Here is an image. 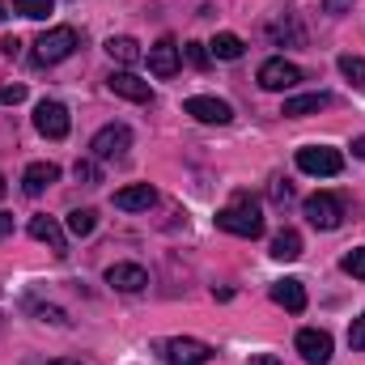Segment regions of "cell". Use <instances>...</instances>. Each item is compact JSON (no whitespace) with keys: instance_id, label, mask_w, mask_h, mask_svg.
Instances as JSON below:
<instances>
[{"instance_id":"obj_1","label":"cell","mask_w":365,"mask_h":365,"mask_svg":"<svg viewBox=\"0 0 365 365\" xmlns=\"http://www.w3.org/2000/svg\"><path fill=\"white\" fill-rule=\"evenodd\" d=\"M217 225H221L225 234H234V238H259V234H264V212H259V204L242 191V195H234V200L217 212Z\"/></svg>"},{"instance_id":"obj_2","label":"cell","mask_w":365,"mask_h":365,"mask_svg":"<svg viewBox=\"0 0 365 365\" xmlns=\"http://www.w3.org/2000/svg\"><path fill=\"white\" fill-rule=\"evenodd\" d=\"M297 170L314 175V179H336L344 170V153L331 145H306V149H297Z\"/></svg>"},{"instance_id":"obj_3","label":"cell","mask_w":365,"mask_h":365,"mask_svg":"<svg viewBox=\"0 0 365 365\" xmlns=\"http://www.w3.org/2000/svg\"><path fill=\"white\" fill-rule=\"evenodd\" d=\"M77 51V30L73 26H56V30H43L38 43H34V60L38 64H60Z\"/></svg>"},{"instance_id":"obj_4","label":"cell","mask_w":365,"mask_h":365,"mask_svg":"<svg viewBox=\"0 0 365 365\" xmlns=\"http://www.w3.org/2000/svg\"><path fill=\"white\" fill-rule=\"evenodd\" d=\"M128 149H132V128L128 123H106V128L93 132L90 140V158H98V162H115Z\"/></svg>"},{"instance_id":"obj_5","label":"cell","mask_w":365,"mask_h":365,"mask_svg":"<svg viewBox=\"0 0 365 365\" xmlns=\"http://www.w3.org/2000/svg\"><path fill=\"white\" fill-rule=\"evenodd\" d=\"M34 128H38V136H47V140H64L68 128H73L68 106L56 102V98H43V102L34 106Z\"/></svg>"},{"instance_id":"obj_6","label":"cell","mask_w":365,"mask_h":365,"mask_svg":"<svg viewBox=\"0 0 365 365\" xmlns=\"http://www.w3.org/2000/svg\"><path fill=\"white\" fill-rule=\"evenodd\" d=\"M302 212H306V221H310L314 230H340V221H344V204H340L336 195H327V191L310 195V200L302 204Z\"/></svg>"},{"instance_id":"obj_7","label":"cell","mask_w":365,"mask_h":365,"mask_svg":"<svg viewBox=\"0 0 365 365\" xmlns=\"http://www.w3.org/2000/svg\"><path fill=\"white\" fill-rule=\"evenodd\" d=\"M259 86L264 90H272V93H284V90H293V86H302V68L297 64H289V60H264L259 64Z\"/></svg>"},{"instance_id":"obj_8","label":"cell","mask_w":365,"mask_h":365,"mask_svg":"<svg viewBox=\"0 0 365 365\" xmlns=\"http://www.w3.org/2000/svg\"><path fill=\"white\" fill-rule=\"evenodd\" d=\"M293 344H297V353H302L306 365H327L331 361V336H327L323 327H302Z\"/></svg>"},{"instance_id":"obj_9","label":"cell","mask_w":365,"mask_h":365,"mask_svg":"<svg viewBox=\"0 0 365 365\" xmlns=\"http://www.w3.org/2000/svg\"><path fill=\"white\" fill-rule=\"evenodd\" d=\"M179 64H182V47L170 38V34H166V38H158V43L149 47V73H153V77H162V81H166V77H175V73H179Z\"/></svg>"},{"instance_id":"obj_10","label":"cell","mask_w":365,"mask_h":365,"mask_svg":"<svg viewBox=\"0 0 365 365\" xmlns=\"http://www.w3.org/2000/svg\"><path fill=\"white\" fill-rule=\"evenodd\" d=\"M162 353H166V361L170 365H208V357H212V349H208L204 340H187V336L166 340Z\"/></svg>"},{"instance_id":"obj_11","label":"cell","mask_w":365,"mask_h":365,"mask_svg":"<svg viewBox=\"0 0 365 365\" xmlns=\"http://www.w3.org/2000/svg\"><path fill=\"white\" fill-rule=\"evenodd\" d=\"M182 110H187L191 119H200V123H230V119H234V106H230V102H221V98H204V93L187 98Z\"/></svg>"},{"instance_id":"obj_12","label":"cell","mask_w":365,"mask_h":365,"mask_svg":"<svg viewBox=\"0 0 365 365\" xmlns=\"http://www.w3.org/2000/svg\"><path fill=\"white\" fill-rule=\"evenodd\" d=\"M106 90L115 93V98H128V102H153L149 81H140L136 73H110L106 77Z\"/></svg>"},{"instance_id":"obj_13","label":"cell","mask_w":365,"mask_h":365,"mask_svg":"<svg viewBox=\"0 0 365 365\" xmlns=\"http://www.w3.org/2000/svg\"><path fill=\"white\" fill-rule=\"evenodd\" d=\"M106 284L119 289V293H140V289L149 284V276H145L140 264H110V268H106Z\"/></svg>"},{"instance_id":"obj_14","label":"cell","mask_w":365,"mask_h":365,"mask_svg":"<svg viewBox=\"0 0 365 365\" xmlns=\"http://www.w3.org/2000/svg\"><path fill=\"white\" fill-rule=\"evenodd\" d=\"M26 230H30V238H34V242H47L56 255H68V238H64V230L56 225V217H30V225H26Z\"/></svg>"},{"instance_id":"obj_15","label":"cell","mask_w":365,"mask_h":365,"mask_svg":"<svg viewBox=\"0 0 365 365\" xmlns=\"http://www.w3.org/2000/svg\"><path fill=\"white\" fill-rule=\"evenodd\" d=\"M331 106V93L314 90V93H297V98H284V119H306V115H319V110H327Z\"/></svg>"},{"instance_id":"obj_16","label":"cell","mask_w":365,"mask_h":365,"mask_svg":"<svg viewBox=\"0 0 365 365\" xmlns=\"http://www.w3.org/2000/svg\"><path fill=\"white\" fill-rule=\"evenodd\" d=\"M56 179H60V166H56V162H30L26 175H21V191H26V195H43Z\"/></svg>"},{"instance_id":"obj_17","label":"cell","mask_w":365,"mask_h":365,"mask_svg":"<svg viewBox=\"0 0 365 365\" xmlns=\"http://www.w3.org/2000/svg\"><path fill=\"white\" fill-rule=\"evenodd\" d=\"M272 302L276 306H284L289 314H302V310H306V289H302V280H293V276L276 280L272 284Z\"/></svg>"},{"instance_id":"obj_18","label":"cell","mask_w":365,"mask_h":365,"mask_svg":"<svg viewBox=\"0 0 365 365\" xmlns=\"http://www.w3.org/2000/svg\"><path fill=\"white\" fill-rule=\"evenodd\" d=\"M153 200H158V191H153L149 182H132V187L115 191V208H123V212H140V208H153Z\"/></svg>"},{"instance_id":"obj_19","label":"cell","mask_w":365,"mask_h":365,"mask_svg":"<svg viewBox=\"0 0 365 365\" xmlns=\"http://www.w3.org/2000/svg\"><path fill=\"white\" fill-rule=\"evenodd\" d=\"M272 259L280 264H293V259H302V234L297 230H280L272 238Z\"/></svg>"},{"instance_id":"obj_20","label":"cell","mask_w":365,"mask_h":365,"mask_svg":"<svg viewBox=\"0 0 365 365\" xmlns=\"http://www.w3.org/2000/svg\"><path fill=\"white\" fill-rule=\"evenodd\" d=\"M106 56H110V60H119V64H136L145 51H140V43H136V38L115 34V38H106Z\"/></svg>"},{"instance_id":"obj_21","label":"cell","mask_w":365,"mask_h":365,"mask_svg":"<svg viewBox=\"0 0 365 365\" xmlns=\"http://www.w3.org/2000/svg\"><path fill=\"white\" fill-rule=\"evenodd\" d=\"M208 51H212L217 60H238V56L247 51V43H242L238 34H230V30H221V34H217V38L208 43Z\"/></svg>"},{"instance_id":"obj_22","label":"cell","mask_w":365,"mask_h":365,"mask_svg":"<svg viewBox=\"0 0 365 365\" xmlns=\"http://www.w3.org/2000/svg\"><path fill=\"white\" fill-rule=\"evenodd\" d=\"M93 230H98V212L93 208H73L68 212V234L73 238H90Z\"/></svg>"},{"instance_id":"obj_23","label":"cell","mask_w":365,"mask_h":365,"mask_svg":"<svg viewBox=\"0 0 365 365\" xmlns=\"http://www.w3.org/2000/svg\"><path fill=\"white\" fill-rule=\"evenodd\" d=\"M268 34H272L276 43H284V38L302 43V38H306V34H302V26H297V17H289V13H284L280 21H272V26H268Z\"/></svg>"},{"instance_id":"obj_24","label":"cell","mask_w":365,"mask_h":365,"mask_svg":"<svg viewBox=\"0 0 365 365\" xmlns=\"http://www.w3.org/2000/svg\"><path fill=\"white\" fill-rule=\"evenodd\" d=\"M13 9H17L21 17H30V21H43V17L56 9V0H13Z\"/></svg>"},{"instance_id":"obj_25","label":"cell","mask_w":365,"mask_h":365,"mask_svg":"<svg viewBox=\"0 0 365 365\" xmlns=\"http://www.w3.org/2000/svg\"><path fill=\"white\" fill-rule=\"evenodd\" d=\"M73 175H77V182H86V187H98L102 182V166H98V158H77Z\"/></svg>"},{"instance_id":"obj_26","label":"cell","mask_w":365,"mask_h":365,"mask_svg":"<svg viewBox=\"0 0 365 365\" xmlns=\"http://www.w3.org/2000/svg\"><path fill=\"white\" fill-rule=\"evenodd\" d=\"M182 56H187V64H191V68H200V73L212 64V51H208V43H187V47H182Z\"/></svg>"},{"instance_id":"obj_27","label":"cell","mask_w":365,"mask_h":365,"mask_svg":"<svg viewBox=\"0 0 365 365\" xmlns=\"http://www.w3.org/2000/svg\"><path fill=\"white\" fill-rule=\"evenodd\" d=\"M340 73H344L353 86H365V60L361 56H340Z\"/></svg>"},{"instance_id":"obj_28","label":"cell","mask_w":365,"mask_h":365,"mask_svg":"<svg viewBox=\"0 0 365 365\" xmlns=\"http://www.w3.org/2000/svg\"><path fill=\"white\" fill-rule=\"evenodd\" d=\"M340 268L349 276H357V280H365V247H357V251H349L344 259H340Z\"/></svg>"},{"instance_id":"obj_29","label":"cell","mask_w":365,"mask_h":365,"mask_svg":"<svg viewBox=\"0 0 365 365\" xmlns=\"http://www.w3.org/2000/svg\"><path fill=\"white\" fill-rule=\"evenodd\" d=\"M34 314H38L43 323H56V327H64V323H68V314H64L60 306H34Z\"/></svg>"},{"instance_id":"obj_30","label":"cell","mask_w":365,"mask_h":365,"mask_svg":"<svg viewBox=\"0 0 365 365\" xmlns=\"http://www.w3.org/2000/svg\"><path fill=\"white\" fill-rule=\"evenodd\" d=\"M349 344H353L357 353H365V314L361 319H353V327H349Z\"/></svg>"},{"instance_id":"obj_31","label":"cell","mask_w":365,"mask_h":365,"mask_svg":"<svg viewBox=\"0 0 365 365\" xmlns=\"http://www.w3.org/2000/svg\"><path fill=\"white\" fill-rule=\"evenodd\" d=\"M21 98H26V86H4V90H0V102H4V106H17Z\"/></svg>"},{"instance_id":"obj_32","label":"cell","mask_w":365,"mask_h":365,"mask_svg":"<svg viewBox=\"0 0 365 365\" xmlns=\"http://www.w3.org/2000/svg\"><path fill=\"white\" fill-rule=\"evenodd\" d=\"M272 200H276V204H289V200H293V187H289V182L280 179V182L272 187Z\"/></svg>"},{"instance_id":"obj_33","label":"cell","mask_w":365,"mask_h":365,"mask_svg":"<svg viewBox=\"0 0 365 365\" xmlns=\"http://www.w3.org/2000/svg\"><path fill=\"white\" fill-rule=\"evenodd\" d=\"M0 47H4V56H9V60H13V56H17V51H21V43H17V38H13V34H9V38H4V43H0Z\"/></svg>"},{"instance_id":"obj_34","label":"cell","mask_w":365,"mask_h":365,"mask_svg":"<svg viewBox=\"0 0 365 365\" xmlns=\"http://www.w3.org/2000/svg\"><path fill=\"white\" fill-rule=\"evenodd\" d=\"M349 4H353V0H323V9H327V13H344Z\"/></svg>"},{"instance_id":"obj_35","label":"cell","mask_w":365,"mask_h":365,"mask_svg":"<svg viewBox=\"0 0 365 365\" xmlns=\"http://www.w3.org/2000/svg\"><path fill=\"white\" fill-rule=\"evenodd\" d=\"M4 234H13V217H9V212H0V238H4Z\"/></svg>"},{"instance_id":"obj_36","label":"cell","mask_w":365,"mask_h":365,"mask_svg":"<svg viewBox=\"0 0 365 365\" xmlns=\"http://www.w3.org/2000/svg\"><path fill=\"white\" fill-rule=\"evenodd\" d=\"M353 153H357V158H365V136H357V140H353Z\"/></svg>"},{"instance_id":"obj_37","label":"cell","mask_w":365,"mask_h":365,"mask_svg":"<svg viewBox=\"0 0 365 365\" xmlns=\"http://www.w3.org/2000/svg\"><path fill=\"white\" fill-rule=\"evenodd\" d=\"M47 365H81V361H73V357H56V361H47Z\"/></svg>"},{"instance_id":"obj_38","label":"cell","mask_w":365,"mask_h":365,"mask_svg":"<svg viewBox=\"0 0 365 365\" xmlns=\"http://www.w3.org/2000/svg\"><path fill=\"white\" fill-rule=\"evenodd\" d=\"M255 365H280L276 357H255Z\"/></svg>"},{"instance_id":"obj_39","label":"cell","mask_w":365,"mask_h":365,"mask_svg":"<svg viewBox=\"0 0 365 365\" xmlns=\"http://www.w3.org/2000/svg\"><path fill=\"white\" fill-rule=\"evenodd\" d=\"M4 191H9V182H4V175H0V200H4Z\"/></svg>"},{"instance_id":"obj_40","label":"cell","mask_w":365,"mask_h":365,"mask_svg":"<svg viewBox=\"0 0 365 365\" xmlns=\"http://www.w3.org/2000/svg\"><path fill=\"white\" fill-rule=\"evenodd\" d=\"M4 13H9V9H4V4H0V21H4Z\"/></svg>"}]
</instances>
